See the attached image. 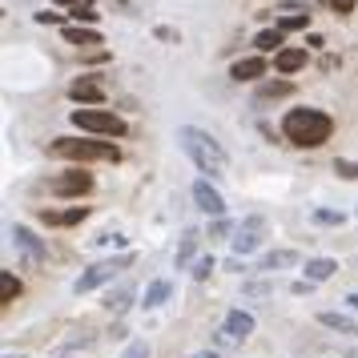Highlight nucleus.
I'll list each match as a JSON object with an SVG mask.
<instances>
[{
	"label": "nucleus",
	"mask_w": 358,
	"mask_h": 358,
	"mask_svg": "<svg viewBox=\"0 0 358 358\" xmlns=\"http://www.w3.org/2000/svg\"><path fill=\"white\" fill-rule=\"evenodd\" d=\"M178 141H181V149H185V157H189L206 178H226V169H229L226 149L217 145L206 129H197V125H181Z\"/></svg>",
	"instance_id": "1"
},
{
	"label": "nucleus",
	"mask_w": 358,
	"mask_h": 358,
	"mask_svg": "<svg viewBox=\"0 0 358 358\" xmlns=\"http://www.w3.org/2000/svg\"><path fill=\"white\" fill-rule=\"evenodd\" d=\"M282 133L290 137L294 145H322L326 137L334 133V121L326 113H318V109H290L286 113V121H282Z\"/></svg>",
	"instance_id": "2"
},
{
	"label": "nucleus",
	"mask_w": 358,
	"mask_h": 358,
	"mask_svg": "<svg viewBox=\"0 0 358 358\" xmlns=\"http://www.w3.org/2000/svg\"><path fill=\"white\" fill-rule=\"evenodd\" d=\"M52 157H69V162H117L121 153L109 141H97V137H57L49 145Z\"/></svg>",
	"instance_id": "3"
},
{
	"label": "nucleus",
	"mask_w": 358,
	"mask_h": 358,
	"mask_svg": "<svg viewBox=\"0 0 358 358\" xmlns=\"http://www.w3.org/2000/svg\"><path fill=\"white\" fill-rule=\"evenodd\" d=\"M73 125L89 137H121L125 133V121L109 109H73Z\"/></svg>",
	"instance_id": "4"
},
{
	"label": "nucleus",
	"mask_w": 358,
	"mask_h": 358,
	"mask_svg": "<svg viewBox=\"0 0 358 358\" xmlns=\"http://www.w3.org/2000/svg\"><path fill=\"white\" fill-rule=\"evenodd\" d=\"M129 254H121V258H109V262H97V266H89V270H85L81 278H77V286H73V290L77 294H89V290H97L101 282H109V278L117 274V270H125V266H129Z\"/></svg>",
	"instance_id": "5"
},
{
	"label": "nucleus",
	"mask_w": 358,
	"mask_h": 358,
	"mask_svg": "<svg viewBox=\"0 0 358 358\" xmlns=\"http://www.w3.org/2000/svg\"><path fill=\"white\" fill-rule=\"evenodd\" d=\"M49 189L57 197H81V194H89V189H93V178H89L85 169H69V173H61V178H52Z\"/></svg>",
	"instance_id": "6"
},
{
	"label": "nucleus",
	"mask_w": 358,
	"mask_h": 358,
	"mask_svg": "<svg viewBox=\"0 0 358 358\" xmlns=\"http://www.w3.org/2000/svg\"><path fill=\"white\" fill-rule=\"evenodd\" d=\"M262 217H245L242 226H238V234H234V258H245V254H254L262 242Z\"/></svg>",
	"instance_id": "7"
},
{
	"label": "nucleus",
	"mask_w": 358,
	"mask_h": 358,
	"mask_svg": "<svg viewBox=\"0 0 358 358\" xmlns=\"http://www.w3.org/2000/svg\"><path fill=\"white\" fill-rule=\"evenodd\" d=\"M194 201H197V210L201 213H210V217H226V201H222V194H217L206 178L194 181Z\"/></svg>",
	"instance_id": "8"
},
{
	"label": "nucleus",
	"mask_w": 358,
	"mask_h": 358,
	"mask_svg": "<svg viewBox=\"0 0 358 358\" xmlns=\"http://www.w3.org/2000/svg\"><path fill=\"white\" fill-rule=\"evenodd\" d=\"M13 245H17L20 254H29L33 262H45V258H49V245L41 242V234H33L29 226H13Z\"/></svg>",
	"instance_id": "9"
},
{
	"label": "nucleus",
	"mask_w": 358,
	"mask_h": 358,
	"mask_svg": "<svg viewBox=\"0 0 358 358\" xmlns=\"http://www.w3.org/2000/svg\"><path fill=\"white\" fill-rule=\"evenodd\" d=\"M222 330H226L234 342H245L250 334H254V314H245V310H229V314H226V326H222Z\"/></svg>",
	"instance_id": "10"
},
{
	"label": "nucleus",
	"mask_w": 358,
	"mask_h": 358,
	"mask_svg": "<svg viewBox=\"0 0 358 358\" xmlns=\"http://www.w3.org/2000/svg\"><path fill=\"white\" fill-rule=\"evenodd\" d=\"M69 97L81 101V105H101V101H105V89H101V81H89V77H81V81L69 85Z\"/></svg>",
	"instance_id": "11"
},
{
	"label": "nucleus",
	"mask_w": 358,
	"mask_h": 358,
	"mask_svg": "<svg viewBox=\"0 0 358 358\" xmlns=\"http://www.w3.org/2000/svg\"><path fill=\"white\" fill-rule=\"evenodd\" d=\"M262 73H266V61L262 57H245V61H234L229 65V77L234 81H258Z\"/></svg>",
	"instance_id": "12"
},
{
	"label": "nucleus",
	"mask_w": 358,
	"mask_h": 358,
	"mask_svg": "<svg viewBox=\"0 0 358 358\" xmlns=\"http://www.w3.org/2000/svg\"><path fill=\"white\" fill-rule=\"evenodd\" d=\"M197 242H201V229H185L181 234V245H178V258H173V266H189V262H197Z\"/></svg>",
	"instance_id": "13"
},
{
	"label": "nucleus",
	"mask_w": 358,
	"mask_h": 358,
	"mask_svg": "<svg viewBox=\"0 0 358 358\" xmlns=\"http://www.w3.org/2000/svg\"><path fill=\"white\" fill-rule=\"evenodd\" d=\"M306 61H310L306 49H282L274 57V69L278 73H298V69H306Z\"/></svg>",
	"instance_id": "14"
},
{
	"label": "nucleus",
	"mask_w": 358,
	"mask_h": 358,
	"mask_svg": "<svg viewBox=\"0 0 358 358\" xmlns=\"http://www.w3.org/2000/svg\"><path fill=\"white\" fill-rule=\"evenodd\" d=\"M294 262H298V250H270V254L258 262V270L274 274V270H286V266H294Z\"/></svg>",
	"instance_id": "15"
},
{
	"label": "nucleus",
	"mask_w": 358,
	"mask_h": 358,
	"mask_svg": "<svg viewBox=\"0 0 358 358\" xmlns=\"http://www.w3.org/2000/svg\"><path fill=\"white\" fill-rule=\"evenodd\" d=\"M302 270H306V282H326L330 274H338V262L334 258H310Z\"/></svg>",
	"instance_id": "16"
},
{
	"label": "nucleus",
	"mask_w": 358,
	"mask_h": 358,
	"mask_svg": "<svg viewBox=\"0 0 358 358\" xmlns=\"http://www.w3.org/2000/svg\"><path fill=\"white\" fill-rule=\"evenodd\" d=\"M318 322L330 326V330H338V334H355V330H358L355 318H346V314H338V310H322V314H318Z\"/></svg>",
	"instance_id": "17"
},
{
	"label": "nucleus",
	"mask_w": 358,
	"mask_h": 358,
	"mask_svg": "<svg viewBox=\"0 0 358 358\" xmlns=\"http://www.w3.org/2000/svg\"><path fill=\"white\" fill-rule=\"evenodd\" d=\"M173 294V286L165 282V278H157V282H149V290H145V298H141V306L145 310H153V306H162L165 298Z\"/></svg>",
	"instance_id": "18"
},
{
	"label": "nucleus",
	"mask_w": 358,
	"mask_h": 358,
	"mask_svg": "<svg viewBox=\"0 0 358 358\" xmlns=\"http://www.w3.org/2000/svg\"><path fill=\"white\" fill-rule=\"evenodd\" d=\"M129 302H133V286H129V282L105 294V310H113V314H121V310H129Z\"/></svg>",
	"instance_id": "19"
},
{
	"label": "nucleus",
	"mask_w": 358,
	"mask_h": 358,
	"mask_svg": "<svg viewBox=\"0 0 358 358\" xmlns=\"http://www.w3.org/2000/svg\"><path fill=\"white\" fill-rule=\"evenodd\" d=\"M65 41H69V45H81V49H89V45H97V41H101V33H97V29L69 24V29H65Z\"/></svg>",
	"instance_id": "20"
},
{
	"label": "nucleus",
	"mask_w": 358,
	"mask_h": 358,
	"mask_svg": "<svg viewBox=\"0 0 358 358\" xmlns=\"http://www.w3.org/2000/svg\"><path fill=\"white\" fill-rule=\"evenodd\" d=\"M85 206L81 210H65V213H52V210H41V222H49V226H77V222H81L85 217Z\"/></svg>",
	"instance_id": "21"
},
{
	"label": "nucleus",
	"mask_w": 358,
	"mask_h": 358,
	"mask_svg": "<svg viewBox=\"0 0 358 358\" xmlns=\"http://www.w3.org/2000/svg\"><path fill=\"white\" fill-rule=\"evenodd\" d=\"M294 93V85L290 81H266L258 85V101H270V97H290Z\"/></svg>",
	"instance_id": "22"
},
{
	"label": "nucleus",
	"mask_w": 358,
	"mask_h": 358,
	"mask_svg": "<svg viewBox=\"0 0 358 358\" xmlns=\"http://www.w3.org/2000/svg\"><path fill=\"white\" fill-rule=\"evenodd\" d=\"M254 45H258V52L278 49V45H282V29H262V33L254 36ZM278 52H282V49H278Z\"/></svg>",
	"instance_id": "23"
},
{
	"label": "nucleus",
	"mask_w": 358,
	"mask_h": 358,
	"mask_svg": "<svg viewBox=\"0 0 358 358\" xmlns=\"http://www.w3.org/2000/svg\"><path fill=\"white\" fill-rule=\"evenodd\" d=\"M310 217H314L318 226H342V222H346V213L342 210H314Z\"/></svg>",
	"instance_id": "24"
},
{
	"label": "nucleus",
	"mask_w": 358,
	"mask_h": 358,
	"mask_svg": "<svg viewBox=\"0 0 358 358\" xmlns=\"http://www.w3.org/2000/svg\"><path fill=\"white\" fill-rule=\"evenodd\" d=\"M20 294V282L13 274H0V302H13Z\"/></svg>",
	"instance_id": "25"
},
{
	"label": "nucleus",
	"mask_w": 358,
	"mask_h": 358,
	"mask_svg": "<svg viewBox=\"0 0 358 358\" xmlns=\"http://www.w3.org/2000/svg\"><path fill=\"white\" fill-rule=\"evenodd\" d=\"M213 266H217V262H213L210 254H201V258H197L194 266H189V274H194L197 282H206V278H210V270H213Z\"/></svg>",
	"instance_id": "26"
},
{
	"label": "nucleus",
	"mask_w": 358,
	"mask_h": 358,
	"mask_svg": "<svg viewBox=\"0 0 358 358\" xmlns=\"http://www.w3.org/2000/svg\"><path fill=\"white\" fill-rule=\"evenodd\" d=\"M278 29H282V33H298V29H306V17H302V13L282 17V20H278Z\"/></svg>",
	"instance_id": "27"
},
{
	"label": "nucleus",
	"mask_w": 358,
	"mask_h": 358,
	"mask_svg": "<svg viewBox=\"0 0 358 358\" xmlns=\"http://www.w3.org/2000/svg\"><path fill=\"white\" fill-rule=\"evenodd\" d=\"M229 229H234L229 217H213V222H210V238H229Z\"/></svg>",
	"instance_id": "28"
},
{
	"label": "nucleus",
	"mask_w": 358,
	"mask_h": 358,
	"mask_svg": "<svg viewBox=\"0 0 358 358\" xmlns=\"http://www.w3.org/2000/svg\"><path fill=\"white\" fill-rule=\"evenodd\" d=\"M69 13H73V20H85V24L97 20V8H89V4H81V0H77V8H69Z\"/></svg>",
	"instance_id": "29"
},
{
	"label": "nucleus",
	"mask_w": 358,
	"mask_h": 358,
	"mask_svg": "<svg viewBox=\"0 0 358 358\" xmlns=\"http://www.w3.org/2000/svg\"><path fill=\"white\" fill-rule=\"evenodd\" d=\"M334 169H338V178H346V181H358V162H334Z\"/></svg>",
	"instance_id": "30"
},
{
	"label": "nucleus",
	"mask_w": 358,
	"mask_h": 358,
	"mask_svg": "<svg viewBox=\"0 0 358 358\" xmlns=\"http://www.w3.org/2000/svg\"><path fill=\"white\" fill-rule=\"evenodd\" d=\"M125 358H149V346L145 342H129L125 346Z\"/></svg>",
	"instance_id": "31"
},
{
	"label": "nucleus",
	"mask_w": 358,
	"mask_h": 358,
	"mask_svg": "<svg viewBox=\"0 0 358 358\" xmlns=\"http://www.w3.org/2000/svg\"><path fill=\"white\" fill-rule=\"evenodd\" d=\"M355 4H358V0H330V8L342 13V17H346V13H355Z\"/></svg>",
	"instance_id": "32"
},
{
	"label": "nucleus",
	"mask_w": 358,
	"mask_h": 358,
	"mask_svg": "<svg viewBox=\"0 0 358 358\" xmlns=\"http://www.w3.org/2000/svg\"><path fill=\"white\" fill-rule=\"evenodd\" d=\"M242 290L245 294H266V290H270V282H245Z\"/></svg>",
	"instance_id": "33"
},
{
	"label": "nucleus",
	"mask_w": 358,
	"mask_h": 358,
	"mask_svg": "<svg viewBox=\"0 0 358 358\" xmlns=\"http://www.w3.org/2000/svg\"><path fill=\"white\" fill-rule=\"evenodd\" d=\"M153 33L162 36V41H178V33H173V29H165V24H157V29H153Z\"/></svg>",
	"instance_id": "34"
},
{
	"label": "nucleus",
	"mask_w": 358,
	"mask_h": 358,
	"mask_svg": "<svg viewBox=\"0 0 358 358\" xmlns=\"http://www.w3.org/2000/svg\"><path fill=\"white\" fill-rule=\"evenodd\" d=\"M226 270H234V274H242V270H245V262H242V258H229V262H226Z\"/></svg>",
	"instance_id": "35"
},
{
	"label": "nucleus",
	"mask_w": 358,
	"mask_h": 358,
	"mask_svg": "<svg viewBox=\"0 0 358 358\" xmlns=\"http://www.w3.org/2000/svg\"><path fill=\"white\" fill-rule=\"evenodd\" d=\"M290 290H294V294H310V290H314V282H294Z\"/></svg>",
	"instance_id": "36"
},
{
	"label": "nucleus",
	"mask_w": 358,
	"mask_h": 358,
	"mask_svg": "<svg viewBox=\"0 0 358 358\" xmlns=\"http://www.w3.org/2000/svg\"><path fill=\"white\" fill-rule=\"evenodd\" d=\"M36 20H41V24H57L61 17H57V13H36Z\"/></svg>",
	"instance_id": "37"
},
{
	"label": "nucleus",
	"mask_w": 358,
	"mask_h": 358,
	"mask_svg": "<svg viewBox=\"0 0 358 358\" xmlns=\"http://www.w3.org/2000/svg\"><path fill=\"white\" fill-rule=\"evenodd\" d=\"M194 358H222L217 350H201V355H194Z\"/></svg>",
	"instance_id": "38"
},
{
	"label": "nucleus",
	"mask_w": 358,
	"mask_h": 358,
	"mask_svg": "<svg viewBox=\"0 0 358 358\" xmlns=\"http://www.w3.org/2000/svg\"><path fill=\"white\" fill-rule=\"evenodd\" d=\"M346 306H350V310H358V294H350V298H346Z\"/></svg>",
	"instance_id": "39"
},
{
	"label": "nucleus",
	"mask_w": 358,
	"mask_h": 358,
	"mask_svg": "<svg viewBox=\"0 0 358 358\" xmlns=\"http://www.w3.org/2000/svg\"><path fill=\"white\" fill-rule=\"evenodd\" d=\"M57 4H73V0H57ZM73 8H77V4H73Z\"/></svg>",
	"instance_id": "40"
},
{
	"label": "nucleus",
	"mask_w": 358,
	"mask_h": 358,
	"mask_svg": "<svg viewBox=\"0 0 358 358\" xmlns=\"http://www.w3.org/2000/svg\"><path fill=\"white\" fill-rule=\"evenodd\" d=\"M4 358H20V355H4Z\"/></svg>",
	"instance_id": "41"
},
{
	"label": "nucleus",
	"mask_w": 358,
	"mask_h": 358,
	"mask_svg": "<svg viewBox=\"0 0 358 358\" xmlns=\"http://www.w3.org/2000/svg\"><path fill=\"white\" fill-rule=\"evenodd\" d=\"M65 358H73V355H65Z\"/></svg>",
	"instance_id": "42"
}]
</instances>
